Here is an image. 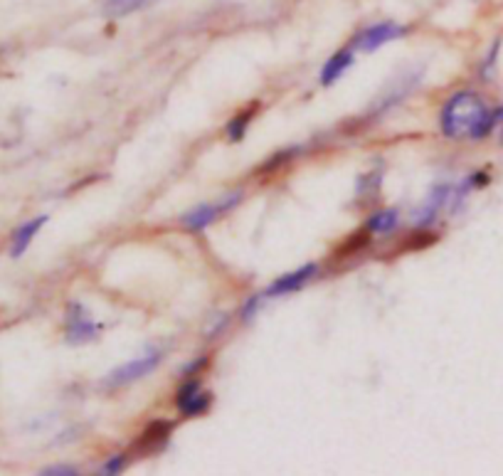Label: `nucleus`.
I'll list each match as a JSON object with an SVG mask.
<instances>
[{
    "mask_svg": "<svg viewBox=\"0 0 503 476\" xmlns=\"http://www.w3.org/2000/svg\"><path fill=\"white\" fill-rule=\"evenodd\" d=\"M496 119H499V114H491L479 94L459 91L444 104L439 124H442V134L447 139H466V136L483 139L493 129Z\"/></svg>",
    "mask_w": 503,
    "mask_h": 476,
    "instance_id": "f257e3e1",
    "label": "nucleus"
},
{
    "mask_svg": "<svg viewBox=\"0 0 503 476\" xmlns=\"http://www.w3.org/2000/svg\"><path fill=\"white\" fill-rule=\"evenodd\" d=\"M239 200H242V193H239V190H237V193H230V195H222V198L215 200V203H205V205H197L195 210L186 212V215L180 218V222H183V228L193 229V232L205 229L210 222H215L220 215H225L227 210L239 205Z\"/></svg>",
    "mask_w": 503,
    "mask_h": 476,
    "instance_id": "f03ea898",
    "label": "nucleus"
},
{
    "mask_svg": "<svg viewBox=\"0 0 503 476\" xmlns=\"http://www.w3.org/2000/svg\"><path fill=\"white\" fill-rule=\"evenodd\" d=\"M160 360H163V353H160V351H148L143 356H138L136 360H128L126 366L111 370L107 377V385L121 387L134 383V380H141V377H146L151 370H156Z\"/></svg>",
    "mask_w": 503,
    "mask_h": 476,
    "instance_id": "7ed1b4c3",
    "label": "nucleus"
},
{
    "mask_svg": "<svg viewBox=\"0 0 503 476\" xmlns=\"http://www.w3.org/2000/svg\"><path fill=\"white\" fill-rule=\"evenodd\" d=\"M404 32H407V28L400 25V22H395V21L375 22V25L365 28V30L355 38L353 48L360 52H375V50H380L383 45H387V42L400 40Z\"/></svg>",
    "mask_w": 503,
    "mask_h": 476,
    "instance_id": "20e7f679",
    "label": "nucleus"
},
{
    "mask_svg": "<svg viewBox=\"0 0 503 476\" xmlns=\"http://www.w3.org/2000/svg\"><path fill=\"white\" fill-rule=\"evenodd\" d=\"M99 324L91 318L82 304H69L67 318H65V333L69 343H89L99 336Z\"/></svg>",
    "mask_w": 503,
    "mask_h": 476,
    "instance_id": "39448f33",
    "label": "nucleus"
},
{
    "mask_svg": "<svg viewBox=\"0 0 503 476\" xmlns=\"http://www.w3.org/2000/svg\"><path fill=\"white\" fill-rule=\"evenodd\" d=\"M210 402H212V395L200 387V383H197L195 377L187 376V380L180 385V390H178L176 395V405L178 410H180V415L183 417L203 415V412H207Z\"/></svg>",
    "mask_w": 503,
    "mask_h": 476,
    "instance_id": "423d86ee",
    "label": "nucleus"
},
{
    "mask_svg": "<svg viewBox=\"0 0 503 476\" xmlns=\"http://www.w3.org/2000/svg\"><path fill=\"white\" fill-rule=\"evenodd\" d=\"M316 272H318L316 264H304V267H299L296 272H289L284 277L276 279L274 284L266 289L262 297H286V294H291V291H299V289L306 287V284L316 277Z\"/></svg>",
    "mask_w": 503,
    "mask_h": 476,
    "instance_id": "0eeeda50",
    "label": "nucleus"
},
{
    "mask_svg": "<svg viewBox=\"0 0 503 476\" xmlns=\"http://www.w3.org/2000/svg\"><path fill=\"white\" fill-rule=\"evenodd\" d=\"M45 222H48V215H38V218L28 220L25 225H20L15 232H13V245H10V255L13 257H22L28 247L32 245V239L38 238V232L45 228Z\"/></svg>",
    "mask_w": 503,
    "mask_h": 476,
    "instance_id": "6e6552de",
    "label": "nucleus"
},
{
    "mask_svg": "<svg viewBox=\"0 0 503 476\" xmlns=\"http://www.w3.org/2000/svg\"><path fill=\"white\" fill-rule=\"evenodd\" d=\"M353 65V50H341L335 52L331 60L325 62L324 70H321V84L324 87H331L335 82L343 77V72Z\"/></svg>",
    "mask_w": 503,
    "mask_h": 476,
    "instance_id": "1a4fd4ad",
    "label": "nucleus"
},
{
    "mask_svg": "<svg viewBox=\"0 0 503 476\" xmlns=\"http://www.w3.org/2000/svg\"><path fill=\"white\" fill-rule=\"evenodd\" d=\"M417 84H420V72H417V74H412V77L397 80L393 84V90L387 91L385 97H380V101H377V109H375V111H385V109H390V107H395V104L403 100L407 91H412Z\"/></svg>",
    "mask_w": 503,
    "mask_h": 476,
    "instance_id": "9d476101",
    "label": "nucleus"
},
{
    "mask_svg": "<svg viewBox=\"0 0 503 476\" xmlns=\"http://www.w3.org/2000/svg\"><path fill=\"white\" fill-rule=\"evenodd\" d=\"M400 225V212L397 210H380L368 220V232L375 235H390L395 228Z\"/></svg>",
    "mask_w": 503,
    "mask_h": 476,
    "instance_id": "9b49d317",
    "label": "nucleus"
},
{
    "mask_svg": "<svg viewBox=\"0 0 503 476\" xmlns=\"http://www.w3.org/2000/svg\"><path fill=\"white\" fill-rule=\"evenodd\" d=\"M168 435H170V425H168V422H153V425L148 427L146 432H143L138 446H143L146 452H156L158 446L166 445Z\"/></svg>",
    "mask_w": 503,
    "mask_h": 476,
    "instance_id": "f8f14e48",
    "label": "nucleus"
},
{
    "mask_svg": "<svg viewBox=\"0 0 503 476\" xmlns=\"http://www.w3.org/2000/svg\"><path fill=\"white\" fill-rule=\"evenodd\" d=\"M151 3L153 0H107L104 11H107L108 18H124L128 13L141 11V8H146Z\"/></svg>",
    "mask_w": 503,
    "mask_h": 476,
    "instance_id": "ddd939ff",
    "label": "nucleus"
},
{
    "mask_svg": "<svg viewBox=\"0 0 503 476\" xmlns=\"http://www.w3.org/2000/svg\"><path fill=\"white\" fill-rule=\"evenodd\" d=\"M249 121H252V109L245 111V114H239V117H235V119L230 121V124H227V136H230V141L245 139Z\"/></svg>",
    "mask_w": 503,
    "mask_h": 476,
    "instance_id": "4468645a",
    "label": "nucleus"
},
{
    "mask_svg": "<svg viewBox=\"0 0 503 476\" xmlns=\"http://www.w3.org/2000/svg\"><path fill=\"white\" fill-rule=\"evenodd\" d=\"M124 464H126V459H124V454L111 456L107 464H104V469H101V474H118V472L124 469Z\"/></svg>",
    "mask_w": 503,
    "mask_h": 476,
    "instance_id": "2eb2a0df",
    "label": "nucleus"
},
{
    "mask_svg": "<svg viewBox=\"0 0 503 476\" xmlns=\"http://www.w3.org/2000/svg\"><path fill=\"white\" fill-rule=\"evenodd\" d=\"M42 474H59V476H72L77 474V469L74 466H48Z\"/></svg>",
    "mask_w": 503,
    "mask_h": 476,
    "instance_id": "dca6fc26",
    "label": "nucleus"
},
{
    "mask_svg": "<svg viewBox=\"0 0 503 476\" xmlns=\"http://www.w3.org/2000/svg\"><path fill=\"white\" fill-rule=\"evenodd\" d=\"M501 143H503V131H501Z\"/></svg>",
    "mask_w": 503,
    "mask_h": 476,
    "instance_id": "f3484780",
    "label": "nucleus"
}]
</instances>
